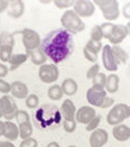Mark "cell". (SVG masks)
Wrapping results in <instances>:
<instances>
[{"label": "cell", "mask_w": 130, "mask_h": 147, "mask_svg": "<svg viewBox=\"0 0 130 147\" xmlns=\"http://www.w3.org/2000/svg\"><path fill=\"white\" fill-rule=\"evenodd\" d=\"M39 49L56 65L72 54L74 49L73 36L65 29H55L42 40Z\"/></svg>", "instance_id": "obj_1"}, {"label": "cell", "mask_w": 130, "mask_h": 147, "mask_svg": "<svg viewBox=\"0 0 130 147\" xmlns=\"http://www.w3.org/2000/svg\"><path fill=\"white\" fill-rule=\"evenodd\" d=\"M61 24L71 34H79L85 29V24L83 23L82 18H80L73 9L65 10L61 17Z\"/></svg>", "instance_id": "obj_2"}, {"label": "cell", "mask_w": 130, "mask_h": 147, "mask_svg": "<svg viewBox=\"0 0 130 147\" xmlns=\"http://www.w3.org/2000/svg\"><path fill=\"white\" fill-rule=\"evenodd\" d=\"M130 117V107L126 103H117L115 105L106 116V121L110 126H117L122 123L126 119Z\"/></svg>", "instance_id": "obj_3"}, {"label": "cell", "mask_w": 130, "mask_h": 147, "mask_svg": "<svg viewBox=\"0 0 130 147\" xmlns=\"http://www.w3.org/2000/svg\"><path fill=\"white\" fill-rule=\"evenodd\" d=\"M94 5L100 8L103 18L108 22L117 20L120 16L119 2L116 0H96L94 1Z\"/></svg>", "instance_id": "obj_4"}, {"label": "cell", "mask_w": 130, "mask_h": 147, "mask_svg": "<svg viewBox=\"0 0 130 147\" xmlns=\"http://www.w3.org/2000/svg\"><path fill=\"white\" fill-rule=\"evenodd\" d=\"M22 36H23V45L26 49V53H29L40 47L42 39L36 30L30 28H24L22 30Z\"/></svg>", "instance_id": "obj_5"}, {"label": "cell", "mask_w": 130, "mask_h": 147, "mask_svg": "<svg viewBox=\"0 0 130 147\" xmlns=\"http://www.w3.org/2000/svg\"><path fill=\"white\" fill-rule=\"evenodd\" d=\"M38 76L43 83L51 84L57 81L59 76V70L55 64H44L39 66Z\"/></svg>", "instance_id": "obj_6"}, {"label": "cell", "mask_w": 130, "mask_h": 147, "mask_svg": "<svg viewBox=\"0 0 130 147\" xmlns=\"http://www.w3.org/2000/svg\"><path fill=\"white\" fill-rule=\"evenodd\" d=\"M73 10L80 18H89L94 15L95 5L90 0H77L74 1Z\"/></svg>", "instance_id": "obj_7"}, {"label": "cell", "mask_w": 130, "mask_h": 147, "mask_svg": "<svg viewBox=\"0 0 130 147\" xmlns=\"http://www.w3.org/2000/svg\"><path fill=\"white\" fill-rule=\"evenodd\" d=\"M102 63L106 67V70L110 71V72H116L118 70L119 63L117 62L112 49H111V45H104L102 47Z\"/></svg>", "instance_id": "obj_8"}, {"label": "cell", "mask_w": 130, "mask_h": 147, "mask_svg": "<svg viewBox=\"0 0 130 147\" xmlns=\"http://www.w3.org/2000/svg\"><path fill=\"white\" fill-rule=\"evenodd\" d=\"M96 116V111L91 106H83L79 108L75 113V121L82 125H88L90 121H92Z\"/></svg>", "instance_id": "obj_9"}, {"label": "cell", "mask_w": 130, "mask_h": 147, "mask_svg": "<svg viewBox=\"0 0 130 147\" xmlns=\"http://www.w3.org/2000/svg\"><path fill=\"white\" fill-rule=\"evenodd\" d=\"M1 101H2V105H3V111H5V118L7 121H11L12 119L16 117V113L18 111V107H17V103L15 102V100L9 94H3Z\"/></svg>", "instance_id": "obj_10"}, {"label": "cell", "mask_w": 130, "mask_h": 147, "mask_svg": "<svg viewBox=\"0 0 130 147\" xmlns=\"http://www.w3.org/2000/svg\"><path fill=\"white\" fill-rule=\"evenodd\" d=\"M106 97V90H99V89H95L93 86H91L86 91V100L91 105V107H101Z\"/></svg>", "instance_id": "obj_11"}, {"label": "cell", "mask_w": 130, "mask_h": 147, "mask_svg": "<svg viewBox=\"0 0 130 147\" xmlns=\"http://www.w3.org/2000/svg\"><path fill=\"white\" fill-rule=\"evenodd\" d=\"M127 36H129V32H128L127 26L126 25L118 24L115 25L113 32H112L111 36H110V38L108 40L111 44H113V45H119L120 43H122L127 38Z\"/></svg>", "instance_id": "obj_12"}, {"label": "cell", "mask_w": 130, "mask_h": 147, "mask_svg": "<svg viewBox=\"0 0 130 147\" xmlns=\"http://www.w3.org/2000/svg\"><path fill=\"white\" fill-rule=\"evenodd\" d=\"M109 134L106 129L98 128L91 133L90 136V146L91 147H103L108 143Z\"/></svg>", "instance_id": "obj_13"}, {"label": "cell", "mask_w": 130, "mask_h": 147, "mask_svg": "<svg viewBox=\"0 0 130 147\" xmlns=\"http://www.w3.org/2000/svg\"><path fill=\"white\" fill-rule=\"evenodd\" d=\"M61 113H62L64 120H75L76 107L71 99H66L63 101V103L61 106Z\"/></svg>", "instance_id": "obj_14"}, {"label": "cell", "mask_w": 130, "mask_h": 147, "mask_svg": "<svg viewBox=\"0 0 130 147\" xmlns=\"http://www.w3.org/2000/svg\"><path fill=\"white\" fill-rule=\"evenodd\" d=\"M12 98L17 99H26L29 94L28 86L22 81H15L11 83V89H10Z\"/></svg>", "instance_id": "obj_15"}, {"label": "cell", "mask_w": 130, "mask_h": 147, "mask_svg": "<svg viewBox=\"0 0 130 147\" xmlns=\"http://www.w3.org/2000/svg\"><path fill=\"white\" fill-rule=\"evenodd\" d=\"M25 12V3L20 0H12L9 1V6L7 9V13L11 18H20Z\"/></svg>", "instance_id": "obj_16"}, {"label": "cell", "mask_w": 130, "mask_h": 147, "mask_svg": "<svg viewBox=\"0 0 130 147\" xmlns=\"http://www.w3.org/2000/svg\"><path fill=\"white\" fill-rule=\"evenodd\" d=\"M112 135L118 142H127L130 139V127L123 123L117 125L112 129Z\"/></svg>", "instance_id": "obj_17"}, {"label": "cell", "mask_w": 130, "mask_h": 147, "mask_svg": "<svg viewBox=\"0 0 130 147\" xmlns=\"http://www.w3.org/2000/svg\"><path fill=\"white\" fill-rule=\"evenodd\" d=\"M3 137L9 140V142H13L19 137V129L18 126L12 121H5V134Z\"/></svg>", "instance_id": "obj_18"}, {"label": "cell", "mask_w": 130, "mask_h": 147, "mask_svg": "<svg viewBox=\"0 0 130 147\" xmlns=\"http://www.w3.org/2000/svg\"><path fill=\"white\" fill-rule=\"evenodd\" d=\"M119 82H120V79L117 74L111 73L106 75V88H104L106 93H116L119 90Z\"/></svg>", "instance_id": "obj_19"}, {"label": "cell", "mask_w": 130, "mask_h": 147, "mask_svg": "<svg viewBox=\"0 0 130 147\" xmlns=\"http://www.w3.org/2000/svg\"><path fill=\"white\" fill-rule=\"evenodd\" d=\"M62 90H63V93L66 94V96H74L76 92H77V89H79V86L76 83V81L74 79H65L63 82H62Z\"/></svg>", "instance_id": "obj_20"}, {"label": "cell", "mask_w": 130, "mask_h": 147, "mask_svg": "<svg viewBox=\"0 0 130 147\" xmlns=\"http://www.w3.org/2000/svg\"><path fill=\"white\" fill-rule=\"evenodd\" d=\"M27 54H28V56H29V59H30L33 64L38 65V66H42V65L46 64L47 57H46V55L44 54V52L40 49H34V51H32V52H29Z\"/></svg>", "instance_id": "obj_21"}, {"label": "cell", "mask_w": 130, "mask_h": 147, "mask_svg": "<svg viewBox=\"0 0 130 147\" xmlns=\"http://www.w3.org/2000/svg\"><path fill=\"white\" fill-rule=\"evenodd\" d=\"M28 59H29V56H28L27 53H24V54H12V56L9 60V64H10V69L9 70L13 71V70L18 69Z\"/></svg>", "instance_id": "obj_22"}, {"label": "cell", "mask_w": 130, "mask_h": 147, "mask_svg": "<svg viewBox=\"0 0 130 147\" xmlns=\"http://www.w3.org/2000/svg\"><path fill=\"white\" fill-rule=\"evenodd\" d=\"M111 49H112V53L119 64H126L128 62L129 55L122 47H120L119 45H113V46H111Z\"/></svg>", "instance_id": "obj_23"}, {"label": "cell", "mask_w": 130, "mask_h": 147, "mask_svg": "<svg viewBox=\"0 0 130 147\" xmlns=\"http://www.w3.org/2000/svg\"><path fill=\"white\" fill-rule=\"evenodd\" d=\"M47 96L48 98L53 101H59L63 98L64 93H63V90H62V86L59 84H53L48 88L47 90Z\"/></svg>", "instance_id": "obj_24"}, {"label": "cell", "mask_w": 130, "mask_h": 147, "mask_svg": "<svg viewBox=\"0 0 130 147\" xmlns=\"http://www.w3.org/2000/svg\"><path fill=\"white\" fill-rule=\"evenodd\" d=\"M18 129H19V137L24 140L27 138H30L33 135V125L30 121L28 123H23L20 125H18Z\"/></svg>", "instance_id": "obj_25"}, {"label": "cell", "mask_w": 130, "mask_h": 147, "mask_svg": "<svg viewBox=\"0 0 130 147\" xmlns=\"http://www.w3.org/2000/svg\"><path fill=\"white\" fill-rule=\"evenodd\" d=\"M1 46H10L13 47L15 46V38H13V34L9 33V32H1L0 33V47Z\"/></svg>", "instance_id": "obj_26"}, {"label": "cell", "mask_w": 130, "mask_h": 147, "mask_svg": "<svg viewBox=\"0 0 130 147\" xmlns=\"http://www.w3.org/2000/svg\"><path fill=\"white\" fill-rule=\"evenodd\" d=\"M106 75L104 73H100L95 75L92 79V86L99 90H106Z\"/></svg>", "instance_id": "obj_27"}, {"label": "cell", "mask_w": 130, "mask_h": 147, "mask_svg": "<svg viewBox=\"0 0 130 147\" xmlns=\"http://www.w3.org/2000/svg\"><path fill=\"white\" fill-rule=\"evenodd\" d=\"M12 49L13 47H10V46H1L0 47V60L5 63L9 62L10 57L12 56Z\"/></svg>", "instance_id": "obj_28"}, {"label": "cell", "mask_w": 130, "mask_h": 147, "mask_svg": "<svg viewBox=\"0 0 130 147\" xmlns=\"http://www.w3.org/2000/svg\"><path fill=\"white\" fill-rule=\"evenodd\" d=\"M90 36H91L92 40H96V42H101L103 39V33H102V29H101L100 25H94L92 27Z\"/></svg>", "instance_id": "obj_29"}, {"label": "cell", "mask_w": 130, "mask_h": 147, "mask_svg": "<svg viewBox=\"0 0 130 147\" xmlns=\"http://www.w3.org/2000/svg\"><path fill=\"white\" fill-rule=\"evenodd\" d=\"M26 106H27V108H29V109H35L38 107V105H39V98H38V96L37 94H28V97L26 98Z\"/></svg>", "instance_id": "obj_30"}, {"label": "cell", "mask_w": 130, "mask_h": 147, "mask_svg": "<svg viewBox=\"0 0 130 147\" xmlns=\"http://www.w3.org/2000/svg\"><path fill=\"white\" fill-rule=\"evenodd\" d=\"M15 119H16V121L18 123V125H20V123H28V121H30V117H29L28 112L25 110H19V109H18L17 113H16Z\"/></svg>", "instance_id": "obj_31"}, {"label": "cell", "mask_w": 130, "mask_h": 147, "mask_svg": "<svg viewBox=\"0 0 130 147\" xmlns=\"http://www.w3.org/2000/svg\"><path fill=\"white\" fill-rule=\"evenodd\" d=\"M83 55H84V57L88 61L92 62L94 64L98 61V53L93 52L92 49H90L89 47H86V46H84V49H83Z\"/></svg>", "instance_id": "obj_32"}, {"label": "cell", "mask_w": 130, "mask_h": 147, "mask_svg": "<svg viewBox=\"0 0 130 147\" xmlns=\"http://www.w3.org/2000/svg\"><path fill=\"white\" fill-rule=\"evenodd\" d=\"M101 26V29H102V33H103V38H106L109 39L112 32H113V27H115V24L112 23H103Z\"/></svg>", "instance_id": "obj_33"}, {"label": "cell", "mask_w": 130, "mask_h": 147, "mask_svg": "<svg viewBox=\"0 0 130 147\" xmlns=\"http://www.w3.org/2000/svg\"><path fill=\"white\" fill-rule=\"evenodd\" d=\"M85 46H86V47H89L90 49H92L93 52L98 53V54L102 51V47H103L102 42H96V40H92V39H90V40L86 43V45H85Z\"/></svg>", "instance_id": "obj_34"}, {"label": "cell", "mask_w": 130, "mask_h": 147, "mask_svg": "<svg viewBox=\"0 0 130 147\" xmlns=\"http://www.w3.org/2000/svg\"><path fill=\"white\" fill-rule=\"evenodd\" d=\"M54 5L59 9H67L69 10L70 7H73L74 1H71V0H55Z\"/></svg>", "instance_id": "obj_35"}, {"label": "cell", "mask_w": 130, "mask_h": 147, "mask_svg": "<svg viewBox=\"0 0 130 147\" xmlns=\"http://www.w3.org/2000/svg\"><path fill=\"white\" fill-rule=\"evenodd\" d=\"M76 125L77 123L75 120H63V128L66 133H73L76 129Z\"/></svg>", "instance_id": "obj_36"}, {"label": "cell", "mask_w": 130, "mask_h": 147, "mask_svg": "<svg viewBox=\"0 0 130 147\" xmlns=\"http://www.w3.org/2000/svg\"><path fill=\"white\" fill-rule=\"evenodd\" d=\"M100 123H101V116H98L96 115L94 119L86 125V131H94L95 129H98Z\"/></svg>", "instance_id": "obj_37"}, {"label": "cell", "mask_w": 130, "mask_h": 147, "mask_svg": "<svg viewBox=\"0 0 130 147\" xmlns=\"http://www.w3.org/2000/svg\"><path fill=\"white\" fill-rule=\"evenodd\" d=\"M99 73H100V65H99L98 63H95V64H93V65L88 70V72H86V79L92 80L95 75H98Z\"/></svg>", "instance_id": "obj_38"}, {"label": "cell", "mask_w": 130, "mask_h": 147, "mask_svg": "<svg viewBox=\"0 0 130 147\" xmlns=\"http://www.w3.org/2000/svg\"><path fill=\"white\" fill-rule=\"evenodd\" d=\"M10 89H11V84L10 83L5 81L3 79H0V93L8 94V93H10Z\"/></svg>", "instance_id": "obj_39"}, {"label": "cell", "mask_w": 130, "mask_h": 147, "mask_svg": "<svg viewBox=\"0 0 130 147\" xmlns=\"http://www.w3.org/2000/svg\"><path fill=\"white\" fill-rule=\"evenodd\" d=\"M37 145H38L37 140H36L35 138L30 137V138L24 139V140H23V142L20 143L19 147H37Z\"/></svg>", "instance_id": "obj_40"}, {"label": "cell", "mask_w": 130, "mask_h": 147, "mask_svg": "<svg viewBox=\"0 0 130 147\" xmlns=\"http://www.w3.org/2000/svg\"><path fill=\"white\" fill-rule=\"evenodd\" d=\"M113 103H115V99L106 96V98H104V100H103V102H102V105H101V107H100V108H102V109H106V108L113 107Z\"/></svg>", "instance_id": "obj_41"}, {"label": "cell", "mask_w": 130, "mask_h": 147, "mask_svg": "<svg viewBox=\"0 0 130 147\" xmlns=\"http://www.w3.org/2000/svg\"><path fill=\"white\" fill-rule=\"evenodd\" d=\"M122 16L126 19L130 20V2H127V3L123 5V7H122Z\"/></svg>", "instance_id": "obj_42"}, {"label": "cell", "mask_w": 130, "mask_h": 147, "mask_svg": "<svg viewBox=\"0 0 130 147\" xmlns=\"http://www.w3.org/2000/svg\"><path fill=\"white\" fill-rule=\"evenodd\" d=\"M8 72H9V69L5 64L0 63V79H2L3 76H6L8 74Z\"/></svg>", "instance_id": "obj_43"}, {"label": "cell", "mask_w": 130, "mask_h": 147, "mask_svg": "<svg viewBox=\"0 0 130 147\" xmlns=\"http://www.w3.org/2000/svg\"><path fill=\"white\" fill-rule=\"evenodd\" d=\"M8 6H9V1H7V0H0V13L6 11L8 9Z\"/></svg>", "instance_id": "obj_44"}, {"label": "cell", "mask_w": 130, "mask_h": 147, "mask_svg": "<svg viewBox=\"0 0 130 147\" xmlns=\"http://www.w3.org/2000/svg\"><path fill=\"white\" fill-rule=\"evenodd\" d=\"M0 147H15V145L9 140H0Z\"/></svg>", "instance_id": "obj_45"}, {"label": "cell", "mask_w": 130, "mask_h": 147, "mask_svg": "<svg viewBox=\"0 0 130 147\" xmlns=\"http://www.w3.org/2000/svg\"><path fill=\"white\" fill-rule=\"evenodd\" d=\"M5 134V121L0 120V136H3Z\"/></svg>", "instance_id": "obj_46"}, {"label": "cell", "mask_w": 130, "mask_h": 147, "mask_svg": "<svg viewBox=\"0 0 130 147\" xmlns=\"http://www.w3.org/2000/svg\"><path fill=\"white\" fill-rule=\"evenodd\" d=\"M5 116V111H3V105H2V101L0 99V119Z\"/></svg>", "instance_id": "obj_47"}, {"label": "cell", "mask_w": 130, "mask_h": 147, "mask_svg": "<svg viewBox=\"0 0 130 147\" xmlns=\"http://www.w3.org/2000/svg\"><path fill=\"white\" fill-rule=\"evenodd\" d=\"M47 147H59V144L56 142H51L47 145Z\"/></svg>", "instance_id": "obj_48"}, {"label": "cell", "mask_w": 130, "mask_h": 147, "mask_svg": "<svg viewBox=\"0 0 130 147\" xmlns=\"http://www.w3.org/2000/svg\"><path fill=\"white\" fill-rule=\"evenodd\" d=\"M127 26V28H128V32H129V36H130V20H129V23L126 25Z\"/></svg>", "instance_id": "obj_49"}, {"label": "cell", "mask_w": 130, "mask_h": 147, "mask_svg": "<svg viewBox=\"0 0 130 147\" xmlns=\"http://www.w3.org/2000/svg\"><path fill=\"white\" fill-rule=\"evenodd\" d=\"M67 147H77V146H75V145H71V146H67Z\"/></svg>", "instance_id": "obj_50"}]
</instances>
